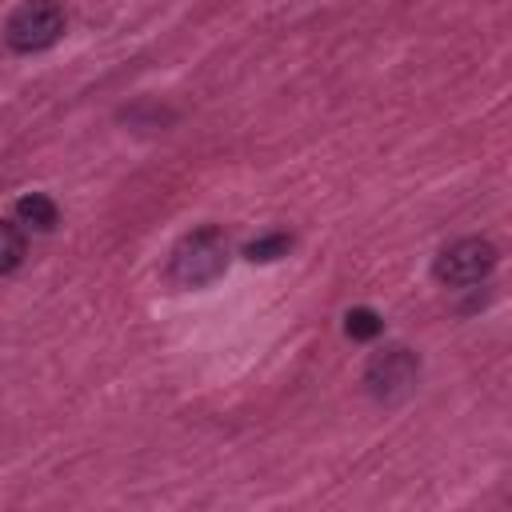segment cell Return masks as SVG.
I'll return each mask as SVG.
<instances>
[{"instance_id": "6da1fadb", "label": "cell", "mask_w": 512, "mask_h": 512, "mask_svg": "<svg viewBox=\"0 0 512 512\" xmlns=\"http://www.w3.org/2000/svg\"><path fill=\"white\" fill-rule=\"evenodd\" d=\"M228 268V244L220 228H196L188 232L172 256H168V280L176 288H208Z\"/></svg>"}, {"instance_id": "7a4b0ae2", "label": "cell", "mask_w": 512, "mask_h": 512, "mask_svg": "<svg viewBox=\"0 0 512 512\" xmlns=\"http://www.w3.org/2000/svg\"><path fill=\"white\" fill-rule=\"evenodd\" d=\"M64 24H68V20H64V8H60L56 0H28V4H20V8L8 16L4 40H8L12 52L32 56V52L52 48V44L64 36Z\"/></svg>"}, {"instance_id": "3957f363", "label": "cell", "mask_w": 512, "mask_h": 512, "mask_svg": "<svg viewBox=\"0 0 512 512\" xmlns=\"http://www.w3.org/2000/svg\"><path fill=\"white\" fill-rule=\"evenodd\" d=\"M496 268V248L480 236H464V240H452L448 248H440L432 272L440 284L448 288H472L480 284L488 272Z\"/></svg>"}, {"instance_id": "277c9868", "label": "cell", "mask_w": 512, "mask_h": 512, "mask_svg": "<svg viewBox=\"0 0 512 512\" xmlns=\"http://www.w3.org/2000/svg\"><path fill=\"white\" fill-rule=\"evenodd\" d=\"M416 376H420V360H416V352L404 348V344H392V348L376 352V356L368 360V368H364V384H368V392H372L380 404L404 400V396L416 388Z\"/></svg>"}, {"instance_id": "5b68a950", "label": "cell", "mask_w": 512, "mask_h": 512, "mask_svg": "<svg viewBox=\"0 0 512 512\" xmlns=\"http://www.w3.org/2000/svg\"><path fill=\"white\" fill-rule=\"evenodd\" d=\"M16 216H20V224H28V228H36V232H52L56 220H60L56 204H52L44 192H28V196H20V200H16Z\"/></svg>"}, {"instance_id": "8992f818", "label": "cell", "mask_w": 512, "mask_h": 512, "mask_svg": "<svg viewBox=\"0 0 512 512\" xmlns=\"http://www.w3.org/2000/svg\"><path fill=\"white\" fill-rule=\"evenodd\" d=\"M24 252H28V240H24V232H20L16 224L0 220V276L16 272V268L24 264Z\"/></svg>"}, {"instance_id": "52a82bcc", "label": "cell", "mask_w": 512, "mask_h": 512, "mask_svg": "<svg viewBox=\"0 0 512 512\" xmlns=\"http://www.w3.org/2000/svg\"><path fill=\"white\" fill-rule=\"evenodd\" d=\"M288 248H292V236H288V232H268V236L252 240V244L244 248V256H248L252 264H268V260L288 256Z\"/></svg>"}, {"instance_id": "ba28073f", "label": "cell", "mask_w": 512, "mask_h": 512, "mask_svg": "<svg viewBox=\"0 0 512 512\" xmlns=\"http://www.w3.org/2000/svg\"><path fill=\"white\" fill-rule=\"evenodd\" d=\"M344 332H348L352 340H376V336L384 332V320H380L372 308H352V312L344 316Z\"/></svg>"}]
</instances>
